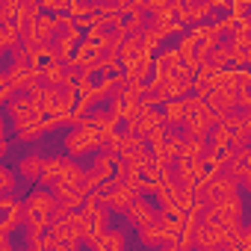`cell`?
<instances>
[{"instance_id":"obj_1","label":"cell","mask_w":251,"mask_h":251,"mask_svg":"<svg viewBox=\"0 0 251 251\" xmlns=\"http://www.w3.org/2000/svg\"><path fill=\"white\" fill-rule=\"evenodd\" d=\"M56 204H59V195L39 183V189L27 192V198H24L27 225H50V213L56 210Z\"/></svg>"},{"instance_id":"obj_19","label":"cell","mask_w":251,"mask_h":251,"mask_svg":"<svg viewBox=\"0 0 251 251\" xmlns=\"http://www.w3.org/2000/svg\"><path fill=\"white\" fill-rule=\"evenodd\" d=\"M18 95H21V89H18V86H15V80H12V77L3 71V77H0V103H3V106H9V103L18 98Z\"/></svg>"},{"instance_id":"obj_15","label":"cell","mask_w":251,"mask_h":251,"mask_svg":"<svg viewBox=\"0 0 251 251\" xmlns=\"http://www.w3.org/2000/svg\"><path fill=\"white\" fill-rule=\"evenodd\" d=\"M45 127H42V121H36V124H27V127H21V130H12V136H15V142L18 145H36V142H42L45 139Z\"/></svg>"},{"instance_id":"obj_5","label":"cell","mask_w":251,"mask_h":251,"mask_svg":"<svg viewBox=\"0 0 251 251\" xmlns=\"http://www.w3.org/2000/svg\"><path fill=\"white\" fill-rule=\"evenodd\" d=\"M124 216H127V222L139 230V227H145V225H154L157 219H160V204H151L145 195H139L127 210H124Z\"/></svg>"},{"instance_id":"obj_4","label":"cell","mask_w":251,"mask_h":251,"mask_svg":"<svg viewBox=\"0 0 251 251\" xmlns=\"http://www.w3.org/2000/svg\"><path fill=\"white\" fill-rule=\"evenodd\" d=\"M0 233H15L18 227H27V213H24V201H18L15 195H0Z\"/></svg>"},{"instance_id":"obj_12","label":"cell","mask_w":251,"mask_h":251,"mask_svg":"<svg viewBox=\"0 0 251 251\" xmlns=\"http://www.w3.org/2000/svg\"><path fill=\"white\" fill-rule=\"evenodd\" d=\"M160 109H163V115H166V124H169V127H180V124L186 121V103H183V98H169Z\"/></svg>"},{"instance_id":"obj_18","label":"cell","mask_w":251,"mask_h":251,"mask_svg":"<svg viewBox=\"0 0 251 251\" xmlns=\"http://www.w3.org/2000/svg\"><path fill=\"white\" fill-rule=\"evenodd\" d=\"M207 139H198V136H186V142H183V151H180V157H192V160H201L204 154H207Z\"/></svg>"},{"instance_id":"obj_10","label":"cell","mask_w":251,"mask_h":251,"mask_svg":"<svg viewBox=\"0 0 251 251\" xmlns=\"http://www.w3.org/2000/svg\"><path fill=\"white\" fill-rule=\"evenodd\" d=\"M33 30H36V36H39V39L53 42V39H56V33H59V15H53V12H42V15L33 21Z\"/></svg>"},{"instance_id":"obj_20","label":"cell","mask_w":251,"mask_h":251,"mask_svg":"<svg viewBox=\"0 0 251 251\" xmlns=\"http://www.w3.org/2000/svg\"><path fill=\"white\" fill-rule=\"evenodd\" d=\"M68 3H71V0H42L45 12H53V15H62V12H68Z\"/></svg>"},{"instance_id":"obj_22","label":"cell","mask_w":251,"mask_h":251,"mask_svg":"<svg viewBox=\"0 0 251 251\" xmlns=\"http://www.w3.org/2000/svg\"><path fill=\"white\" fill-rule=\"evenodd\" d=\"M86 3H89V6H98V3H100V0H86Z\"/></svg>"},{"instance_id":"obj_8","label":"cell","mask_w":251,"mask_h":251,"mask_svg":"<svg viewBox=\"0 0 251 251\" xmlns=\"http://www.w3.org/2000/svg\"><path fill=\"white\" fill-rule=\"evenodd\" d=\"M213 12H216V9H213L210 0H198V3H192V6H186V9H177V18H180L186 27H195V24H207Z\"/></svg>"},{"instance_id":"obj_2","label":"cell","mask_w":251,"mask_h":251,"mask_svg":"<svg viewBox=\"0 0 251 251\" xmlns=\"http://www.w3.org/2000/svg\"><path fill=\"white\" fill-rule=\"evenodd\" d=\"M100 142H103V133L98 127H92V124H80V127H71L62 139L65 151L71 157H86V154H95L100 151Z\"/></svg>"},{"instance_id":"obj_16","label":"cell","mask_w":251,"mask_h":251,"mask_svg":"<svg viewBox=\"0 0 251 251\" xmlns=\"http://www.w3.org/2000/svg\"><path fill=\"white\" fill-rule=\"evenodd\" d=\"M18 180H21L18 169L3 166V169H0V195H15L18 192Z\"/></svg>"},{"instance_id":"obj_6","label":"cell","mask_w":251,"mask_h":251,"mask_svg":"<svg viewBox=\"0 0 251 251\" xmlns=\"http://www.w3.org/2000/svg\"><path fill=\"white\" fill-rule=\"evenodd\" d=\"M45 163H48V157L42 154V151H27L24 157H18V175H21V180L24 183H39L42 180V172H45Z\"/></svg>"},{"instance_id":"obj_3","label":"cell","mask_w":251,"mask_h":251,"mask_svg":"<svg viewBox=\"0 0 251 251\" xmlns=\"http://www.w3.org/2000/svg\"><path fill=\"white\" fill-rule=\"evenodd\" d=\"M42 106L27 95V92H21L9 106H6V124L12 130H21V127H27V124H36V121H42Z\"/></svg>"},{"instance_id":"obj_11","label":"cell","mask_w":251,"mask_h":251,"mask_svg":"<svg viewBox=\"0 0 251 251\" xmlns=\"http://www.w3.org/2000/svg\"><path fill=\"white\" fill-rule=\"evenodd\" d=\"M230 139H233V130L227 127L225 121H216L213 124V130H210V136H207V145H210V151H225V148H230Z\"/></svg>"},{"instance_id":"obj_13","label":"cell","mask_w":251,"mask_h":251,"mask_svg":"<svg viewBox=\"0 0 251 251\" xmlns=\"http://www.w3.org/2000/svg\"><path fill=\"white\" fill-rule=\"evenodd\" d=\"M42 77H45V83H50V86H62L65 77H68V62H65V59H50V62H45V65H42Z\"/></svg>"},{"instance_id":"obj_14","label":"cell","mask_w":251,"mask_h":251,"mask_svg":"<svg viewBox=\"0 0 251 251\" xmlns=\"http://www.w3.org/2000/svg\"><path fill=\"white\" fill-rule=\"evenodd\" d=\"M0 48H3L6 53H12L15 48H21V27L15 21H6L3 27H0Z\"/></svg>"},{"instance_id":"obj_7","label":"cell","mask_w":251,"mask_h":251,"mask_svg":"<svg viewBox=\"0 0 251 251\" xmlns=\"http://www.w3.org/2000/svg\"><path fill=\"white\" fill-rule=\"evenodd\" d=\"M74 160H68V157H48V163H45V172H42V186H48V189H53L62 177H65V172H68V166H71Z\"/></svg>"},{"instance_id":"obj_17","label":"cell","mask_w":251,"mask_h":251,"mask_svg":"<svg viewBox=\"0 0 251 251\" xmlns=\"http://www.w3.org/2000/svg\"><path fill=\"white\" fill-rule=\"evenodd\" d=\"M139 242H142V245H166V233H163V227L154 222V225L139 227Z\"/></svg>"},{"instance_id":"obj_21","label":"cell","mask_w":251,"mask_h":251,"mask_svg":"<svg viewBox=\"0 0 251 251\" xmlns=\"http://www.w3.org/2000/svg\"><path fill=\"white\" fill-rule=\"evenodd\" d=\"M210 3H213V9H219V12H230L233 0H210Z\"/></svg>"},{"instance_id":"obj_9","label":"cell","mask_w":251,"mask_h":251,"mask_svg":"<svg viewBox=\"0 0 251 251\" xmlns=\"http://www.w3.org/2000/svg\"><path fill=\"white\" fill-rule=\"evenodd\" d=\"M118 115H115V109L112 106H100V109H92L89 112V118H86V124H92V127H98L100 133H106V130H115L118 127Z\"/></svg>"}]
</instances>
